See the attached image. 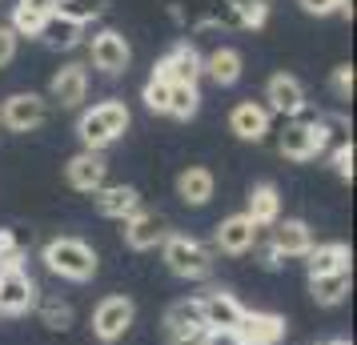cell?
<instances>
[{
    "instance_id": "44dd1931",
    "label": "cell",
    "mask_w": 357,
    "mask_h": 345,
    "mask_svg": "<svg viewBox=\"0 0 357 345\" xmlns=\"http://www.w3.org/2000/svg\"><path fill=\"white\" fill-rule=\"evenodd\" d=\"M269 245H273L281 257H305L309 249H313V229H309L305 221H277Z\"/></svg>"
},
{
    "instance_id": "1f68e13d",
    "label": "cell",
    "mask_w": 357,
    "mask_h": 345,
    "mask_svg": "<svg viewBox=\"0 0 357 345\" xmlns=\"http://www.w3.org/2000/svg\"><path fill=\"white\" fill-rule=\"evenodd\" d=\"M145 105H149V113H165L169 109V84L161 77H149L145 81Z\"/></svg>"
},
{
    "instance_id": "7a4b0ae2",
    "label": "cell",
    "mask_w": 357,
    "mask_h": 345,
    "mask_svg": "<svg viewBox=\"0 0 357 345\" xmlns=\"http://www.w3.org/2000/svg\"><path fill=\"white\" fill-rule=\"evenodd\" d=\"M40 261L65 281H93L97 277V253L84 245L81 237H52L49 245H45V253H40Z\"/></svg>"
},
{
    "instance_id": "f546056e",
    "label": "cell",
    "mask_w": 357,
    "mask_h": 345,
    "mask_svg": "<svg viewBox=\"0 0 357 345\" xmlns=\"http://www.w3.org/2000/svg\"><path fill=\"white\" fill-rule=\"evenodd\" d=\"M45 24H49V20L36 17V13H29L24 4H17V8H13V33H17V36H40V29H45Z\"/></svg>"
},
{
    "instance_id": "cb8c5ba5",
    "label": "cell",
    "mask_w": 357,
    "mask_h": 345,
    "mask_svg": "<svg viewBox=\"0 0 357 345\" xmlns=\"http://www.w3.org/2000/svg\"><path fill=\"white\" fill-rule=\"evenodd\" d=\"M309 277H321V273H337V269H349V245L341 241H329V245H313L305 253Z\"/></svg>"
},
{
    "instance_id": "9c48e42d",
    "label": "cell",
    "mask_w": 357,
    "mask_h": 345,
    "mask_svg": "<svg viewBox=\"0 0 357 345\" xmlns=\"http://www.w3.org/2000/svg\"><path fill=\"white\" fill-rule=\"evenodd\" d=\"M89 56H93V68H100L105 77H121V72H129L132 65V49L129 40L116 33V29H105L89 40Z\"/></svg>"
},
{
    "instance_id": "83f0119b",
    "label": "cell",
    "mask_w": 357,
    "mask_h": 345,
    "mask_svg": "<svg viewBox=\"0 0 357 345\" xmlns=\"http://www.w3.org/2000/svg\"><path fill=\"white\" fill-rule=\"evenodd\" d=\"M109 13V0H56V17L73 20V24H89V20H97Z\"/></svg>"
},
{
    "instance_id": "ba28073f",
    "label": "cell",
    "mask_w": 357,
    "mask_h": 345,
    "mask_svg": "<svg viewBox=\"0 0 357 345\" xmlns=\"http://www.w3.org/2000/svg\"><path fill=\"white\" fill-rule=\"evenodd\" d=\"M132 321H137V305L121 293L105 297L97 309H93V333H97L100 342H121L132 329Z\"/></svg>"
},
{
    "instance_id": "8992f818",
    "label": "cell",
    "mask_w": 357,
    "mask_h": 345,
    "mask_svg": "<svg viewBox=\"0 0 357 345\" xmlns=\"http://www.w3.org/2000/svg\"><path fill=\"white\" fill-rule=\"evenodd\" d=\"M197 309L205 317V329L217 333V337H229V333L237 329V321L245 317L241 301L233 293H225V289H205V293L197 297Z\"/></svg>"
},
{
    "instance_id": "d4e9b609",
    "label": "cell",
    "mask_w": 357,
    "mask_h": 345,
    "mask_svg": "<svg viewBox=\"0 0 357 345\" xmlns=\"http://www.w3.org/2000/svg\"><path fill=\"white\" fill-rule=\"evenodd\" d=\"M309 293L317 305H341L349 297V269L337 273H321V277H309Z\"/></svg>"
},
{
    "instance_id": "7c38bea8",
    "label": "cell",
    "mask_w": 357,
    "mask_h": 345,
    "mask_svg": "<svg viewBox=\"0 0 357 345\" xmlns=\"http://www.w3.org/2000/svg\"><path fill=\"white\" fill-rule=\"evenodd\" d=\"M237 345H277L285 337V317H277V313H249L237 321V329L229 333Z\"/></svg>"
},
{
    "instance_id": "ac0fdd59",
    "label": "cell",
    "mask_w": 357,
    "mask_h": 345,
    "mask_svg": "<svg viewBox=\"0 0 357 345\" xmlns=\"http://www.w3.org/2000/svg\"><path fill=\"white\" fill-rule=\"evenodd\" d=\"M217 249L229 253V257H241L249 249H257V225L245 213H233L217 225Z\"/></svg>"
},
{
    "instance_id": "5b68a950",
    "label": "cell",
    "mask_w": 357,
    "mask_h": 345,
    "mask_svg": "<svg viewBox=\"0 0 357 345\" xmlns=\"http://www.w3.org/2000/svg\"><path fill=\"white\" fill-rule=\"evenodd\" d=\"M277 148L289 161H313L317 153L329 148V121H293V125H285Z\"/></svg>"
},
{
    "instance_id": "d6a6232c",
    "label": "cell",
    "mask_w": 357,
    "mask_h": 345,
    "mask_svg": "<svg viewBox=\"0 0 357 345\" xmlns=\"http://www.w3.org/2000/svg\"><path fill=\"white\" fill-rule=\"evenodd\" d=\"M329 89H333V97H337V100H349V97H354V68L337 65V68H333V77H329Z\"/></svg>"
},
{
    "instance_id": "9a60e30c",
    "label": "cell",
    "mask_w": 357,
    "mask_h": 345,
    "mask_svg": "<svg viewBox=\"0 0 357 345\" xmlns=\"http://www.w3.org/2000/svg\"><path fill=\"white\" fill-rule=\"evenodd\" d=\"M165 237H169V221H165L161 213H145V209H141L137 217L125 221V245L137 249V253L165 245Z\"/></svg>"
},
{
    "instance_id": "d590c367",
    "label": "cell",
    "mask_w": 357,
    "mask_h": 345,
    "mask_svg": "<svg viewBox=\"0 0 357 345\" xmlns=\"http://www.w3.org/2000/svg\"><path fill=\"white\" fill-rule=\"evenodd\" d=\"M301 4V13L309 17H329V13H337V0H297Z\"/></svg>"
},
{
    "instance_id": "5bb4252c",
    "label": "cell",
    "mask_w": 357,
    "mask_h": 345,
    "mask_svg": "<svg viewBox=\"0 0 357 345\" xmlns=\"http://www.w3.org/2000/svg\"><path fill=\"white\" fill-rule=\"evenodd\" d=\"M49 97L52 105H61V109H81L84 97H89V68L84 65H65V68H56V77H52L49 84Z\"/></svg>"
},
{
    "instance_id": "d6986e66",
    "label": "cell",
    "mask_w": 357,
    "mask_h": 345,
    "mask_svg": "<svg viewBox=\"0 0 357 345\" xmlns=\"http://www.w3.org/2000/svg\"><path fill=\"white\" fill-rule=\"evenodd\" d=\"M93 201H97L100 213L113 217V221H129V217L141 213V193L132 185H100L93 193Z\"/></svg>"
},
{
    "instance_id": "ab89813d",
    "label": "cell",
    "mask_w": 357,
    "mask_h": 345,
    "mask_svg": "<svg viewBox=\"0 0 357 345\" xmlns=\"http://www.w3.org/2000/svg\"><path fill=\"white\" fill-rule=\"evenodd\" d=\"M329 345H349V342H329Z\"/></svg>"
},
{
    "instance_id": "30bf717a",
    "label": "cell",
    "mask_w": 357,
    "mask_h": 345,
    "mask_svg": "<svg viewBox=\"0 0 357 345\" xmlns=\"http://www.w3.org/2000/svg\"><path fill=\"white\" fill-rule=\"evenodd\" d=\"M153 77H161L165 84H197L201 81V52H197L189 40H181V45H173V49L157 61Z\"/></svg>"
},
{
    "instance_id": "277c9868",
    "label": "cell",
    "mask_w": 357,
    "mask_h": 345,
    "mask_svg": "<svg viewBox=\"0 0 357 345\" xmlns=\"http://www.w3.org/2000/svg\"><path fill=\"white\" fill-rule=\"evenodd\" d=\"M165 265L177 273V277H189V281H201L213 273V253L201 241H193V237H181V233H169L165 237Z\"/></svg>"
},
{
    "instance_id": "f35d334b",
    "label": "cell",
    "mask_w": 357,
    "mask_h": 345,
    "mask_svg": "<svg viewBox=\"0 0 357 345\" xmlns=\"http://www.w3.org/2000/svg\"><path fill=\"white\" fill-rule=\"evenodd\" d=\"M281 261H285V257H281V253H277L273 245H265V249H261V265H265V269H277Z\"/></svg>"
},
{
    "instance_id": "6da1fadb",
    "label": "cell",
    "mask_w": 357,
    "mask_h": 345,
    "mask_svg": "<svg viewBox=\"0 0 357 345\" xmlns=\"http://www.w3.org/2000/svg\"><path fill=\"white\" fill-rule=\"evenodd\" d=\"M129 121L132 116H129V109H125V100H100V105H93V109L81 116V125H77L81 145L89 148V153H105L113 141L125 137Z\"/></svg>"
},
{
    "instance_id": "836d02e7",
    "label": "cell",
    "mask_w": 357,
    "mask_h": 345,
    "mask_svg": "<svg viewBox=\"0 0 357 345\" xmlns=\"http://www.w3.org/2000/svg\"><path fill=\"white\" fill-rule=\"evenodd\" d=\"M333 169H337V177L354 181V141H341V145L333 148Z\"/></svg>"
},
{
    "instance_id": "ffe728a7",
    "label": "cell",
    "mask_w": 357,
    "mask_h": 345,
    "mask_svg": "<svg viewBox=\"0 0 357 345\" xmlns=\"http://www.w3.org/2000/svg\"><path fill=\"white\" fill-rule=\"evenodd\" d=\"M201 77H209L213 84H237L241 81V52L221 45V49H213L209 56H201Z\"/></svg>"
},
{
    "instance_id": "e0dca14e",
    "label": "cell",
    "mask_w": 357,
    "mask_h": 345,
    "mask_svg": "<svg viewBox=\"0 0 357 345\" xmlns=\"http://www.w3.org/2000/svg\"><path fill=\"white\" fill-rule=\"evenodd\" d=\"M105 173H109L105 157H100V153H89V148H81V153L65 164V177L77 193H97L100 185H105Z\"/></svg>"
},
{
    "instance_id": "3957f363",
    "label": "cell",
    "mask_w": 357,
    "mask_h": 345,
    "mask_svg": "<svg viewBox=\"0 0 357 345\" xmlns=\"http://www.w3.org/2000/svg\"><path fill=\"white\" fill-rule=\"evenodd\" d=\"M165 345H217L221 337L205 329V317L197 309V297L189 301H177L165 309Z\"/></svg>"
},
{
    "instance_id": "4316f807",
    "label": "cell",
    "mask_w": 357,
    "mask_h": 345,
    "mask_svg": "<svg viewBox=\"0 0 357 345\" xmlns=\"http://www.w3.org/2000/svg\"><path fill=\"white\" fill-rule=\"evenodd\" d=\"M36 317H40V325L52 329V333H65L73 325V305L61 301V297H36Z\"/></svg>"
},
{
    "instance_id": "484cf974",
    "label": "cell",
    "mask_w": 357,
    "mask_h": 345,
    "mask_svg": "<svg viewBox=\"0 0 357 345\" xmlns=\"http://www.w3.org/2000/svg\"><path fill=\"white\" fill-rule=\"evenodd\" d=\"M81 24H73V20H65V17H49V24L40 29V40L49 45V49H61V52H68V49H77L81 45Z\"/></svg>"
},
{
    "instance_id": "f1b7e54d",
    "label": "cell",
    "mask_w": 357,
    "mask_h": 345,
    "mask_svg": "<svg viewBox=\"0 0 357 345\" xmlns=\"http://www.w3.org/2000/svg\"><path fill=\"white\" fill-rule=\"evenodd\" d=\"M197 109H201L197 84H169V109L165 113L177 116V121H189V116H197Z\"/></svg>"
},
{
    "instance_id": "8fae6325",
    "label": "cell",
    "mask_w": 357,
    "mask_h": 345,
    "mask_svg": "<svg viewBox=\"0 0 357 345\" xmlns=\"http://www.w3.org/2000/svg\"><path fill=\"white\" fill-rule=\"evenodd\" d=\"M36 281L24 273V269H8L0 273V313L4 317H20L36 305Z\"/></svg>"
},
{
    "instance_id": "4fadbf2b",
    "label": "cell",
    "mask_w": 357,
    "mask_h": 345,
    "mask_svg": "<svg viewBox=\"0 0 357 345\" xmlns=\"http://www.w3.org/2000/svg\"><path fill=\"white\" fill-rule=\"evenodd\" d=\"M265 100H269V105H265L269 113H281V116H301L305 113V89H301V81L289 77V72H273V77H269Z\"/></svg>"
},
{
    "instance_id": "52a82bcc",
    "label": "cell",
    "mask_w": 357,
    "mask_h": 345,
    "mask_svg": "<svg viewBox=\"0 0 357 345\" xmlns=\"http://www.w3.org/2000/svg\"><path fill=\"white\" fill-rule=\"evenodd\" d=\"M49 121V100L36 93H13L0 105V125L8 132H33Z\"/></svg>"
},
{
    "instance_id": "603a6c76",
    "label": "cell",
    "mask_w": 357,
    "mask_h": 345,
    "mask_svg": "<svg viewBox=\"0 0 357 345\" xmlns=\"http://www.w3.org/2000/svg\"><path fill=\"white\" fill-rule=\"evenodd\" d=\"M213 189H217V181H213L209 169H201V164H189V169L177 177V193H181L185 205H209Z\"/></svg>"
},
{
    "instance_id": "74e56055",
    "label": "cell",
    "mask_w": 357,
    "mask_h": 345,
    "mask_svg": "<svg viewBox=\"0 0 357 345\" xmlns=\"http://www.w3.org/2000/svg\"><path fill=\"white\" fill-rule=\"evenodd\" d=\"M229 8H233V17L245 13V8H269V0H225Z\"/></svg>"
},
{
    "instance_id": "8d00e7d4",
    "label": "cell",
    "mask_w": 357,
    "mask_h": 345,
    "mask_svg": "<svg viewBox=\"0 0 357 345\" xmlns=\"http://www.w3.org/2000/svg\"><path fill=\"white\" fill-rule=\"evenodd\" d=\"M20 4H24V8H29V13H36V17H56V0H20Z\"/></svg>"
},
{
    "instance_id": "7402d4cb",
    "label": "cell",
    "mask_w": 357,
    "mask_h": 345,
    "mask_svg": "<svg viewBox=\"0 0 357 345\" xmlns=\"http://www.w3.org/2000/svg\"><path fill=\"white\" fill-rule=\"evenodd\" d=\"M245 217H249L257 229H265V225H277V221H281V193H277V185H269V181L253 185Z\"/></svg>"
},
{
    "instance_id": "4dcf8cb0",
    "label": "cell",
    "mask_w": 357,
    "mask_h": 345,
    "mask_svg": "<svg viewBox=\"0 0 357 345\" xmlns=\"http://www.w3.org/2000/svg\"><path fill=\"white\" fill-rule=\"evenodd\" d=\"M24 261V249L17 245V237L8 229H0V273H8V269H20Z\"/></svg>"
},
{
    "instance_id": "2e32d148",
    "label": "cell",
    "mask_w": 357,
    "mask_h": 345,
    "mask_svg": "<svg viewBox=\"0 0 357 345\" xmlns=\"http://www.w3.org/2000/svg\"><path fill=\"white\" fill-rule=\"evenodd\" d=\"M229 132L233 137H241V141H265L269 137V109L257 105V100H241V105H233V113H229Z\"/></svg>"
},
{
    "instance_id": "e575fe53",
    "label": "cell",
    "mask_w": 357,
    "mask_h": 345,
    "mask_svg": "<svg viewBox=\"0 0 357 345\" xmlns=\"http://www.w3.org/2000/svg\"><path fill=\"white\" fill-rule=\"evenodd\" d=\"M17 45H20V36L13 33V24H0V68H8L17 61Z\"/></svg>"
}]
</instances>
